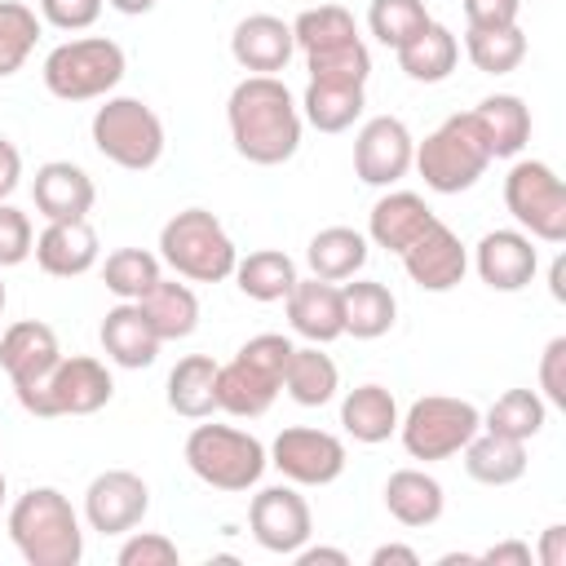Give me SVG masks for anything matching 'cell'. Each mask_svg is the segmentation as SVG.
I'll return each mask as SVG.
<instances>
[{
  "label": "cell",
  "mask_w": 566,
  "mask_h": 566,
  "mask_svg": "<svg viewBox=\"0 0 566 566\" xmlns=\"http://www.w3.org/2000/svg\"><path fill=\"white\" fill-rule=\"evenodd\" d=\"M119 566H177V544L168 535H155V531H137L124 539Z\"/></svg>",
  "instance_id": "f6af8a7d"
},
{
  "label": "cell",
  "mask_w": 566,
  "mask_h": 566,
  "mask_svg": "<svg viewBox=\"0 0 566 566\" xmlns=\"http://www.w3.org/2000/svg\"><path fill=\"white\" fill-rule=\"evenodd\" d=\"M539 389L553 407H566V336H553L539 354Z\"/></svg>",
  "instance_id": "7dc6e473"
},
{
  "label": "cell",
  "mask_w": 566,
  "mask_h": 566,
  "mask_svg": "<svg viewBox=\"0 0 566 566\" xmlns=\"http://www.w3.org/2000/svg\"><path fill=\"white\" fill-rule=\"evenodd\" d=\"M40 18L57 31H84L102 18V0H40Z\"/></svg>",
  "instance_id": "bcb514c9"
},
{
  "label": "cell",
  "mask_w": 566,
  "mask_h": 566,
  "mask_svg": "<svg viewBox=\"0 0 566 566\" xmlns=\"http://www.w3.org/2000/svg\"><path fill=\"white\" fill-rule=\"evenodd\" d=\"M504 208L531 239H544V243L566 239V186L544 159H517L509 168Z\"/></svg>",
  "instance_id": "30bf717a"
},
{
  "label": "cell",
  "mask_w": 566,
  "mask_h": 566,
  "mask_svg": "<svg viewBox=\"0 0 566 566\" xmlns=\"http://www.w3.org/2000/svg\"><path fill=\"white\" fill-rule=\"evenodd\" d=\"M287 323L310 345H327V340L345 336L340 287L327 283V279H296V287L287 292Z\"/></svg>",
  "instance_id": "7402d4cb"
},
{
  "label": "cell",
  "mask_w": 566,
  "mask_h": 566,
  "mask_svg": "<svg viewBox=\"0 0 566 566\" xmlns=\"http://www.w3.org/2000/svg\"><path fill=\"white\" fill-rule=\"evenodd\" d=\"M310 66V80H340V84H367L371 75V53L363 40H349L340 49H327V53H310L305 57Z\"/></svg>",
  "instance_id": "7bdbcfd3"
},
{
  "label": "cell",
  "mask_w": 566,
  "mask_h": 566,
  "mask_svg": "<svg viewBox=\"0 0 566 566\" xmlns=\"http://www.w3.org/2000/svg\"><path fill=\"white\" fill-rule=\"evenodd\" d=\"M442 504H447L442 482L429 478L424 469H398V473H389V482H385V509H389L402 526H411V531L433 526V522L442 517Z\"/></svg>",
  "instance_id": "484cf974"
},
{
  "label": "cell",
  "mask_w": 566,
  "mask_h": 566,
  "mask_svg": "<svg viewBox=\"0 0 566 566\" xmlns=\"http://www.w3.org/2000/svg\"><path fill=\"white\" fill-rule=\"evenodd\" d=\"M429 221H433V208H429L420 195H411V190H389V195L376 199V208H371V217H367V234H371L376 248L402 252Z\"/></svg>",
  "instance_id": "d4e9b609"
},
{
  "label": "cell",
  "mask_w": 566,
  "mask_h": 566,
  "mask_svg": "<svg viewBox=\"0 0 566 566\" xmlns=\"http://www.w3.org/2000/svg\"><path fill=\"white\" fill-rule=\"evenodd\" d=\"M398 53V66H402V75L407 80H416V84H438V80H447L451 71H455V62H460V40L442 27V22H429L420 35H411L402 49H394Z\"/></svg>",
  "instance_id": "83f0119b"
},
{
  "label": "cell",
  "mask_w": 566,
  "mask_h": 566,
  "mask_svg": "<svg viewBox=\"0 0 566 566\" xmlns=\"http://www.w3.org/2000/svg\"><path fill=\"white\" fill-rule=\"evenodd\" d=\"M0 504H4V469H0Z\"/></svg>",
  "instance_id": "6f0895ef"
},
{
  "label": "cell",
  "mask_w": 566,
  "mask_h": 566,
  "mask_svg": "<svg viewBox=\"0 0 566 566\" xmlns=\"http://www.w3.org/2000/svg\"><path fill=\"white\" fill-rule=\"evenodd\" d=\"M159 279H164V274H159V256L146 252V248H119V252H111L106 265H102V283H106V292H115L119 301L146 296Z\"/></svg>",
  "instance_id": "f35d334b"
},
{
  "label": "cell",
  "mask_w": 566,
  "mask_h": 566,
  "mask_svg": "<svg viewBox=\"0 0 566 566\" xmlns=\"http://www.w3.org/2000/svg\"><path fill=\"white\" fill-rule=\"evenodd\" d=\"M531 544H522V539H504V544H491L486 553H478V562H486V566H531Z\"/></svg>",
  "instance_id": "681fc988"
},
{
  "label": "cell",
  "mask_w": 566,
  "mask_h": 566,
  "mask_svg": "<svg viewBox=\"0 0 566 566\" xmlns=\"http://www.w3.org/2000/svg\"><path fill=\"white\" fill-rule=\"evenodd\" d=\"M186 464L212 491H248L261 482L270 455L252 433L234 424H195L186 438Z\"/></svg>",
  "instance_id": "5b68a950"
},
{
  "label": "cell",
  "mask_w": 566,
  "mask_h": 566,
  "mask_svg": "<svg viewBox=\"0 0 566 566\" xmlns=\"http://www.w3.org/2000/svg\"><path fill=\"white\" fill-rule=\"evenodd\" d=\"M305 261H310L314 279H327V283L354 279L367 265V234H358L349 226H327V230H318L310 239Z\"/></svg>",
  "instance_id": "1f68e13d"
},
{
  "label": "cell",
  "mask_w": 566,
  "mask_h": 566,
  "mask_svg": "<svg viewBox=\"0 0 566 566\" xmlns=\"http://www.w3.org/2000/svg\"><path fill=\"white\" fill-rule=\"evenodd\" d=\"M535 557H539V566H566V526H562V522H553V526L544 531Z\"/></svg>",
  "instance_id": "816d5d0a"
},
{
  "label": "cell",
  "mask_w": 566,
  "mask_h": 566,
  "mask_svg": "<svg viewBox=\"0 0 566 566\" xmlns=\"http://www.w3.org/2000/svg\"><path fill=\"white\" fill-rule=\"evenodd\" d=\"M115 380L106 371V363L75 354V358H57V367L49 371V380L22 402V411L53 420V416H93L111 402Z\"/></svg>",
  "instance_id": "8fae6325"
},
{
  "label": "cell",
  "mask_w": 566,
  "mask_h": 566,
  "mask_svg": "<svg viewBox=\"0 0 566 566\" xmlns=\"http://www.w3.org/2000/svg\"><path fill=\"white\" fill-rule=\"evenodd\" d=\"M517 9H522V0H464V22L478 27V31L513 27L517 22Z\"/></svg>",
  "instance_id": "c3c4849f"
},
{
  "label": "cell",
  "mask_w": 566,
  "mask_h": 566,
  "mask_svg": "<svg viewBox=\"0 0 566 566\" xmlns=\"http://www.w3.org/2000/svg\"><path fill=\"white\" fill-rule=\"evenodd\" d=\"M146 323L155 327L159 340H186L195 327H199V301L186 283H172V279H159L146 296H137Z\"/></svg>",
  "instance_id": "d6a6232c"
},
{
  "label": "cell",
  "mask_w": 566,
  "mask_h": 566,
  "mask_svg": "<svg viewBox=\"0 0 566 566\" xmlns=\"http://www.w3.org/2000/svg\"><path fill=\"white\" fill-rule=\"evenodd\" d=\"M57 358H62L57 332L49 323H40V318H22V323L4 327V336H0V367L13 380L18 402H27L49 380V371L57 367Z\"/></svg>",
  "instance_id": "5bb4252c"
},
{
  "label": "cell",
  "mask_w": 566,
  "mask_h": 566,
  "mask_svg": "<svg viewBox=\"0 0 566 566\" xmlns=\"http://www.w3.org/2000/svg\"><path fill=\"white\" fill-rule=\"evenodd\" d=\"M234 279H239V292L261 305L287 301V292L296 287V261L279 248H261V252H248L243 261H234Z\"/></svg>",
  "instance_id": "836d02e7"
},
{
  "label": "cell",
  "mask_w": 566,
  "mask_h": 566,
  "mask_svg": "<svg viewBox=\"0 0 566 566\" xmlns=\"http://www.w3.org/2000/svg\"><path fill=\"white\" fill-rule=\"evenodd\" d=\"M150 509V486L128 469H106L84 491V517L102 535H128Z\"/></svg>",
  "instance_id": "9a60e30c"
},
{
  "label": "cell",
  "mask_w": 566,
  "mask_h": 566,
  "mask_svg": "<svg viewBox=\"0 0 566 566\" xmlns=\"http://www.w3.org/2000/svg\"><path fill=\"white\" fill-rule=\"evenodd\" d=\"M217 367L208 354H186L168 371V407L186 420H208L217 411Z\"/></svg>",
  "instance_id": "f546056e"
},
{
  "label": "cell",
  "mask_w": 566,
  "mask_h": 566,
  "mask_svg": "<svg viewBox=\"0 0 566 566\" xmlns=\"http://www.w3.org/2000/svg\"><path fill=\"white\" fill-rule=\"evenodd\" d=\"M248 526H252V539L265 553L292 557L310 539V504L296 486H265V491L252 495Z\"/></svg>",
  "instance_id": "2e32d148"
},
{
  "label": "cell",
  "mask_w": 566,
  "mask_h": 566,
  "mask_svg": "<svg viewBox=\"0 0 566 566\" xmlns=\"http://www.w3.org/2000/svg\"><path fill=\"white\" fill-rule=\"evenodd\" d=\"M562 279H566V261L557 256V261H553V296H557V301H566V287H562Z\"/></svg>",
  "instance_id": "9f6ffc18"
},
{
  "label": "cell",
  "mask_w": 566,
  "mask_h": 566,
  "mask_svg": "<svg viewBox=\"0 0 566 566\" xmlns=\"http://www.w3.org/2000/svg\"><path fill=\"white\" fill-rule=\"evenodd\" d=\"M424 177L429 190L438 195H460L469 186H478V177L486 172L491 164V150L486 142L478 137L473 128V115H451L442 119L420 146H416V159H411Z\"/></svg>",
  "instance_id": "8992f818"
},
{
  "label": "cell",
  "mask_w": 566,
  "mask_h": 566,
  "mask_svg": "<svg viewBox=\"0 0 566 566\" xmlns=\"http://www.w3.org/2000/svg\"><path fill=\"white\" fill-rule=\"evenodd\" d=\"M35 248L31 234V217L13 203H0V265H22Z\"/></svg>",
  "instance_id": "ee69618b"
},
{
  "label": "cell",
  "mask_w": 566,
  "mask_h": 566,
  "mask_svg": "<svg viewBox=\"0 0 566 566\" xmlns=\"http://www.w3.org/2000/svg\"><path fill=\"white\" fill-rule=\"evenodd\" d=\"M292 49H296L292 22H283V18H274V13H248V18L234 27V35H230L234 62H239L243 71H252V75H274V71H283L287 57H292Z\"/></svg>",
  "instance_id": "44dd1931"
},
{
  "label": "cell",
  "mask_w": 566,
  "mask_h": 566,
  "mask_svg": "<svg viewBox=\"0 0 566 566\" xmlns=\"http://www.w3.org/2000/svg\"><path fill=\"white\" fill-rule=\"evenodd\" d=\"M340 424L354 442H385L398 433V402L385 385H358L340 402Z\"/></svg>",
  "instance_id": "4dcf8cb0"
},
{
  "label": "cell",
  "mask_w": 566,
  "mask_h": 566,
  "mask_svg": "<svg viewBox=\"0 0 566 566\" xmlns=\"http://www.w3.org/2000/svg\"><path fill=\"white\" fill-rule=\"evenodd\" d=\"M464 469L482 486H509V482H517L526 473V442L504 438V433H491V429L486 433L478 429L464 442Z\"/></svg>",
  "instance_id": "4316f807"
},
{
  "label": "cell",
  "mask_w": 566,
  "mask_h": 566,
  "mask_svg": "<svg viewBox=\"0 0 566 566\" xmlns=\"http://www.w3.org/2000/svg\"><path fill=\"white\" fill-rule=\"evenodd\" d=\"M416 159V137L398 115H376L354 137V172L367 186H394Z\"/></svg>",
  "instance_id": "4fadbf2b"
},
{
  "label": "cell",
  "mask_w": 566,
  "mask_h": 566,
  "mask_svg": "<svg viewBox=\"0 0 566 566\" xmlns=\"http://www.w3.org/2000/svg\"><path fill=\"white\" fill-rule=\"evenodd\" d=\"M429 22H433V18H429L424 0H371V9H367L371 35H376L380 44H389V49H402V44H407L411 35H420Z\"/></svg>",
  "instance_id": "b9f144b4"
},
{
  "label": "cell",
  "mask_w": 566,
  "mask_h": 566,
  "mask_svg": "<svg viewBox=\"0 0 566 566\" xmlns=\"http://www.w3.org/2000/svg\"><path fill=\"white\" fill-rule=\"evenodd\" d=\"M124 80V49L106 35L66 40L44 57V88L62 102L106 97Z\"/></svg>",
  "instance_id": "52a82bcc"
},
{
  "label": "cell",
  "mask_w": 566,
  "mask_h": 566,
  "mask_svg": "<svg viewBox=\"0 0 566 566\" xmlns=\"http://www.w3.org/2000/svg\"><path fill=\"white\" fill-rule=\"evenodd\" d=\"M93 146L128 172H146L164 155V124L142 97H106L93 111Z\"/></svg>",
  "instance_id": "ba28073f"
},
{
  "label": "cell",
  "mask_w": 566,
  "mask_h": 566,
  "mask_svg": "<svg viewBox=\"0 0 566 566\" xmlns=\"http://www.w3.org/2000/svg\"><path fill=\"white\" fill-rule=\"evenodd\" d=\"M469 115H473V128H478V137L486 142L491 159H513V155H522V146L531 142V111H526V102L513 97V93H491V97H482L478 111H469Z\"/></svg>",
  "instance_id": "cb8c5ba5"
},
{
  "label": "cell",
  "mask_w": 566,
  "mask_h": 566,
  "mask_svg": "<svg viewBox=\"0 0 566 566\" xmlns=\"http://www.w3.org/2000/svg\"><path fill=\"white\" fill-rule=\"evenodd\" d=\"M111 9H119V13H128V18H137V13H150L155 9V0H106Z\"/></svg>",
  "instance_id": "11a10c76"
},
{
  "label": "cell",
  "mask_w": 566,
  "mask_h": 566,
  "mask_svg": "<svg viewBox=\"0 0 566 566\" xmlns=\"http://www.w3.org/2000/svg\"><path fill=\"white\" fill-rule=\"evenodd\" d=\"M35 265L53 279H80L97 265V230L80 217V221H49L35 234Z\"/></svg>",
  "instance_id": "ffe728a7"
},
{
  "label": "cell",
  "mask_w": 566,
  "mask_h": 566,
  "mask_svg": "<svg viewBox=\"0 0 566 566\" xmlns=\"http://www.w3.org/2000/svg\"><path fill=\"white\" fill-rule=\"evenodd\" d=\"M473 265L491 292H522L539 270V252L522 230H486L478 239Z\"/></svg>",
  "instance_id": "ac0fdd59"
},
{
  "label": "cell",
  "mask_w": 566,
  "mask_h": 566,
  "mask_svg": "<svg viewBox=\"0 0 566 566\" xmlns=\"http://www.w3.org/2000/svg\"><path fill=\"white\" fill-rule=\"evenodd\" d=\"M389 562H402V566H420V553L407 548V544H380L371 553V566H389Z\"/></svg>",
  "instance_id": "db71d44e"
},
{
  "label": "cell",
  "mask_w": 566,
  "mask_h": 566,
  "mask_svg": "<svg viewBox=\"0 0 566 566\" xmlns=\"http://www.w3.org/2000/svg\"><path fill=\"white\" fill-rule=\"evenodd\" d=\"M31 199H35V212L49 217V221H80V217H88L97 190H93V177L80 164L49 159L31 177Z\"/></svg>",
  "instance_id": "d6986e66"
},
{
  "label": "cell",
  "mask_w": 566,
  "mask_h": 566,
  "mask_svg": "<svg viewBox=\"0 0 566 566\" xmlns=\"http://www.w3.org/2000/svg\"><path fill=\"white\" fill-rule=\"evenodd\" d=\"M292 557H296V566H318V562H332V566H349V557H345L340 548H323V544H318V548H305V544H301Z\"/></svg>",
  "instance_id": "f5cc1de1"
},
{
  "label": "cell",
  "mask_w": 566,
  "mask_h": 566,
  "mask_svg": "<svg viewBox=\"0 0 566 566\" xmlns=\"http://www.w3.org/2000/svg\"><path fill=\"white\" fill-rule=\"evenodd\" d=\"M40 40V18L22 0H0V80L18 75Z\"/></svg>",
  "instance_id": "60d3db41"
},
{
  "label": "cell",
  "mask_w": 566,
  "mask_h": 566,
  "mask_svg": "<svg viewBox=\"0 0 566 566\" xmlns=\"http://www.w3.org/2000/svg\"><path fill=\"white\" fill-rule=\"evenodd\" d=\"M270 464L296 482V486H327L345 473V442L327 429H305V424H292L274 438L270 447Z\"/></svg>",
  "instance_id": "7c38bea8"
},
{
  "label": "cell",
  "mask_w": 566,
  "mask_h": 566,
  "mask_svg": "<svg viewBox=\"0 0 566 566\" xmlns=\"http://www.w3.org/2000/svg\"><path fill=\"white\" fill-rule=\"evenodd\" d=\"M305 119L318 133H345L363 115V84H340V80H310L305 97Z\"/></svg>",
  "instance_id": "d590c367"
},
{
  "label": "cell",
  "mask_w": 566,
  "mask_h": 566,
  "mask_svg": "<svg viewBox=\"0 0 566 566\" xmlns=\"http://www.w3.org/2000/svg\"><path fill=\"white\" fill-rule=\"evenodd\" d=\"M491 433H504V438H517V442H531L539 429H544V398L535 389H504L486 420H482Z\"/></svg>",
  "instance_id": "ab89813d"
},
{
  "label": "cell",
  "mask_w": 566,
  "mask_h": 566,
  "mask_svg": "<svg viewBox=\"0 0 566 566\" xmlns=\"http://www.w3.org/2000/svg\"><path fill=\"white\" fill-rule=\"evenodd\" d=\"M159 256L195 283H221L234 274V243L226 234V226L208 212V208H186L172 221H164L159 230Z\"/></svg>",
  "instance_id": "277c9868"
},
{
  "label": "cell",
  "mask_w": 566,
  "mask_h": 566,
  "mask_svg": "<svg viewBox=\"0 0 566 566\" xmlns=\"http://www.w3.org/2000/svg\"><path fill=\"white\" fill-rule=\"evenodd\" d=\"M398 256H402L411 283L424 287V292H451V287L464 279V270H469V252H464V243H460L455 230L442 226L438 217H433V221H429V226H424Z\"/></svg>",
  "instance_id": "e0dca14e"
},
{
  "label": "cell",
  "mask_w": 566,
  "mask_h": 566,
  "mask_svg": "<svg viewBox=\"0 0 566 566\" xmlns=\"http://www.w3.org/2000/svg\"><path fill=\"white\" fill-rule=\"evenodd\" d=\"M292 340L279 332H261L239 345L234 363L217 367V411H230L239 420L265 416L274 394L283 389V367L292 358Z\"/></svg>",
  "instance_id": "3957f363"
},
{
  "label": "cell",
  "mask_w": 566,
  "mask_h": 566,
  "mask_svg": "<svg viewBox=\"0 0 566 566\" xmlns=\"http://www.w3.org/2000/svg\"><path fill=\"white\" fill-rule=\"evenodd\" d=\"M9 539L27 566H75L84 557L80 517L57 486H31L13 500Z\"/></svg>",
  "instance_id": "7a4b0ae2"
},
{
  "label": "cell",
  "mask_w": 566,
  "mask_h": 566,
  "mask_svg": "<svg viewBox=\"0 0 566 566\" xmlns=\"http://www.w3.org/2000/svg\"><path fill=\"white\" fill-rule=\"evenodd\" d=\"M336 385H340V371H336V363H332L318 345L292 349V358H287V367H283V389H287L292 402H301V407H323V402H332Z\"/></svg>",
  "instance_id": "e575fe53"
},
{
  "label": "cell",
  "mask_w": 566,
  "mask_h": 566,
  "mask_svg": "<svg viewBox=\"0 0 566 566\" xmlns=\"http://www.w3.org/2000/svg\"><path fill=\"white\" fill-rule=\"evenodd\" d=\"M0 314H4V283H0Z\"/></svg>",
  "instance_id": "680465c9"
},
{
  "label": "cell",
  "mask_w": 566,
  "mask_h": 566,
  "mask_svg": "<svg viewBox=\"0 0 566 566\" xmlns=\"http://www.w3.org/2000/svg\"><path fill=\"white\" fill-rule=\"evenodd\" d=\"M18 181H22V155L9 137H0V203L18 190Z\"/></svg>",
  "instance_id": "f907efd6"
},
{
  "label": "cell",
  "mask_w": 566,
  "mask_h": 566,
  "mask_svg": "<svg viewBox=\"0 0 566 566\" xmlns=\"http://www.w3.org/2000/svg\"><path fill=\"white\" fill-rule=\"evenodd\" d=\"M340 305H345V332L354 340H376L394 327L398 318V301L385 283L376 279H354L340 287Z\"/></svg>",
  "instance_id": "f1b7e54d"
},
{
  "label": "cell",
  "mask_w": 566,
  "mask_h": 566,
  "mask_svg": "<svg viewBox=\"0 0 566 566\" xmlns=\"http://www.w3.org/2000/svg\"><path fill=\"white\" fill-rule=\"evenodd\" d=\"M97 336H102L106 358L119 363V367H128V371L150 367V363L159 358V345H164V340L155 336V327L146 323V314H142L137 301H119L115 310H106Z\"/></svg>",
  "instance_id": "603a6c76"
},
{
  "label": "cell",
  "mask_w": 566,
  "mask_h": 566,
  "mask_svg": "<svg viewBox=\"0 0 566 566\" xmlns=\"http://www.w3.org/2000/svg\"><path fill=\"white\" fill-rule=\"evenodd\" d=\"M292 40L296 49L310 57V53H327V49H340L349 40H358V27H354V13L340 9V4H318V9H305L296 22H292Z\"/></svg>",
  "instance_id": "74e56055"
},
{
  "label": "cell",
  "mask_w": 566,
  "mask_h": 566,
  "mask_svg": "<svg viewBox=\"0 0 566 566\" xmlns=\"http://www.w3.org/2000/svg\"><path fill=\"white\" fill-rule=\"evenodd\" d=\"M482 429V411L464 398H447V394H429L416 398L407 407V416L398 420L402 447L411 460H451L464 451V442Z\"/></svg>",
  "instance_id": "9c48e42d"
},
{
  "label": "cell",
  "mask_w": 566,
  "mask_h": 566,
  "mask_svg": "<svg viewBox=\"0 0 566 566\" xmlns=\"http://www.w3.org/2000/svg\"><path fill=\"white\" fill-rule=\"evenodd\" d=\"M464 53H469V62H473L478 71H486V75H509V71H517L522 57H526V35H522L517 22H513V27H491V31L469 27V31H464Z\"/></svg>",
  "instance_id": "8d00e7d4"
},
{
  "label": "cell",
  "mask_w": 566,
  "mask_h": 566,
  "mask_svg": "<svg viewBox=\"0 0 566 566\" xmlns=\"http://www.w3.org/2000/svg\"><path fill=\"white\" fill-rule=\"evenodd\" d=\"M230 142L248 164H287L301 146V111L279 75H248L226 102Z\"/></svg>",
  "instance_id": "6da1fadb"
}]
</instances>
